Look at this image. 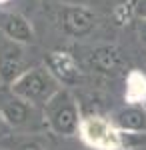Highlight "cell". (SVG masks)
Here are the masks:
<instances>
[{"label": "cell", "instance_id": "1", "mask_svg": "<svg viewBox=\"0 0 146 150\" xmlns=\"http://www.w3.org/2000/svg\"><path fill=\"white\" fill-rule=\"evenodd\" d=\"M80 136L88 146L96 150H118L122 146L120 132L110 122L98 116H92L80 122Z\"/></svg>", "mask_w": 146, "mask_h": 150}, {"label": "cell", "instance_id": "2", "mask_svg": "<svg viewBox=\"0 0 146 150\" xmlns=\"http://www.w3.org/2000/svg\"><path fill=\"white\" fill-rule=\"evenodd\" d=\"M146 100V76L140 72H130L126 82V102L136 104Z\"/></svg>", "mask_w": 146, "mask_h": 150}, {"label": "cell", "instance_id": "3", "mask_svg": "<svg viewBox=\"0 0 146 150\" xmlns=\"http://www.w3.org/2000/svg\"><path fill=\"white\" fill-rule=\"evenodd\" d=\"M0 2H6V0H0Z\"/></svg>", "mask_w": 146, "mask_h": 150}]
</instances>
